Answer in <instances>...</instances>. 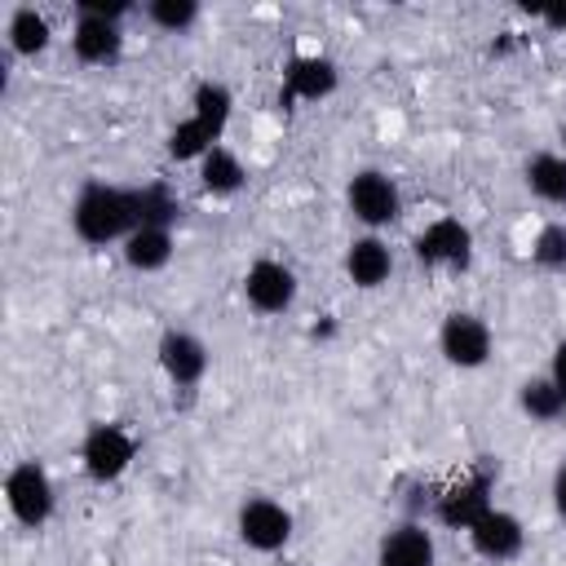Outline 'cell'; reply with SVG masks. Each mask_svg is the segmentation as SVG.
I'll use <instances>...</instances> for the list:
<instances>
[{
	"label": "cell",
	"instance_id": "6da1fadb",
	"mask_svg": "<svg viewBox=\"0 0 566 566\" xmlns=\"http://www.w3.org/2000/svg\"><path fill=\"white\" fill-rule=\"evenodd\" d=\"M142 226L137 208V186H115V181H84L75 203H71V234L88 248H119L133 230Z\"/></svg>",
	"mask_w": 566,
	"mask_h": 566
},
{
	"label": "cell",
	"instance_id": "7a4b0ae2",
	"mask_svg": "<svg viewBox=\"0 0 566 566\" xmlns=\"http://www.w3.org/2000/svg\"><path fill=\"white\" fill-rule=\"evenodd\" d=\"M4 509L27 531L49 526L53 513H57V482H53V473L40 460H18L4 473Z\"/></svg>",
	"mask_w": 566,
	"mask_h": 566
},
{
	"label": "cell",
	"instance_id": "3957f363",
	"mask_svg": "<svg viewBox=\"0 0 566 566\" xmlns=\"http://www.w3.org/2000/svg\"><path fill=\"white\" fill-rule=\"evenodd\" d=\"M137 460V438L133 429H124L119 420H93L80 438V469L88 482L111 486L119 482Z\"/></svg>",
	"mask_w": 566,
	"mask_h": 566
},
{
	"label": "cell",
	"instance_id": "277c9868",
	"mask_svg": "<svg viewBox=\"0 0 566 566\" xmlns=\"http://www.w3.org/2000/svg\"><path fill=\"white\" fill-rule=\"evenodd\" d=\"M292 531H296V513L274 495H248L234 513L239 544L261 553V557H279L292 544Z\"/></svg>",
	"mask_w": 566,
	"mask_h": 566
},
{
	"label": "cell",
	"instance_id": "5b68a950",
	"mask_svg": "<svg viewBox=\"0 0 566 566\" xmlns=\"http://www.w3.org/2000/svg\"><path fill=\"white\" fill-rule=\"evenodd\" d=\"M345 208L367 234H380L402 217V190L385 168H358L345 181Z\"/></svg>",
	"mask_w": 566,
	"mask_h": 566
},
{
	"label": "cell",
	"instance_id": "8992f818",
	"mask_svg": "<svg viewBox=\"0 0 566 566\" xmlns=\"http://www.w3.org/2000/svg\"><path fill=\"white\" fill-rule=\"evenodd\" d=\"M495 504V469L491 464H473L469 473H460L451 486H442L433 495V522L447 531H469L486 509Z\"/></svg>",
	"mask_w": 566,
	"mask_h": 566
},
{
	"label": "cell",
	"instance_id": "52a82bcc",
	"mask_svg": "<svg viewBox=\"0 0 566 566\" xmlns=\"http://www.w3.org/2000/svg\"><path fill=\"white\" fill-rule=\"evenodd\" d=\"M438 354L447 367L455 371H478L491 363L495 354V332L482 314L473 310H451L442 323H438Z\"/></svg>",
	"mask_w": 566,
	"mask_h": 566
},
{
	"label": "cell",
	"instance_id": "ba28073f",
	"mask_svg": "<svg viewBox=\"0 0 566 566\" xmlns=\"http://www.w3.org/2000/svg\"><path fill=\"white\" fill-rule=\"evenodd\" d=\"M411 256L424 270H451L464 274L473 265V230L460 217H433L416 230L411 239Z\"/></svg>",
	"mask_w": 566,
	"mask_h": 566
},
{
	"label": "cell",
	"instance_id": "9c48e42d",
	"mask_svg": "<svg viewBox=\"0 0 566 566\" xmlns=\"http://www.w3.org/2000/svg\"><path fill=\"white\" fill-rule=\"evenodd\" d=\"M243 301H248V310H256L261 318H279V314H287L292 305H296V296H301V279H296V270L287 265V261H279V256H256L248 270H243Z\"/></svg>",
	"mask_w": 566,
	"mask_h": 566
},
{
	"label": "cell",
	"instance_id": "30bf717a",
	"mask_svg": "<svg viewBox=\"0 0 566 566\" xmlns=\"http://www.w3.org/2000/svg\"><path fill=\"white\" fill-rule=\"evenodd\" d=\"M124 22L115 13L84 9L75 0V22H71V53L80 66H115L124 57Z\"/></svg>",
	"mask_w": 566,
	"mask_h": 566
},
{
	"label": "cell",
	"instance_id": "8fae6325",
	"mask_svg": "<svg viewBox=\"0 0 566 566\" xmlns=\"http://www.w3.org/2000/svg\"><path fill=\"white\" fill-rule=\"evenodd\" d=\"M155 358H159V371L172 389H199L208 367H212V349L199 332H186V327H168L159 332L155 340Z\"/></svg>",
	"mask_w": 566,
	"mask_h": 566
},
{
	"label": "cell",
	"instance_id": "7c38bea8",
	"mask_svg": "<svg viewBox=\"0 0 566 566\" xmlns=\"http://www.w3.org/2000/svg\"><path fill=\"white\" fill-rule=\"evenodd\" d=\"M340 88V66L327 53H301L279 80V106H314Z\"/></svg>",
	"mask_w": 566,
	"mask_h": 566
},
{
	"label": "cell",
	"instance_id": "4fadbf2b",
	"mask_svg": "<svg viewBox=\"0 0 566 566\" xmlns=\"http://www.w3.org/2000/svg\"><path fill=\"white\" fill-rule=\"evenodd\" d=\"M464 535H469V548H473L482 562H491V566L513 562V557H522V548H526V526H522V517L509 513V509H500V504H491Z\"/></svg>",
	"mask_w": 566,
	"mask_h": 566
},
{
	"label": "cell",
	"instance_id": "5bb4252c",
	"mask_svg": "<svg viewBox=\"0 0 566 566\" xmlns=\"http://www.w3.org/2000/svg\"><path fill=\"white\" fill-rule=\"evenodd\" d=\"M376 566H438V539L424 517H402L376 539Z\"/></svg>",
	"mask_w": 566,
	"mask_h": 566
},
{
	"label": "cell",
	"instance_id": "9a60e30c",
	"mask_svg": "<svg viewBox=\"0 0 566 566\" xmlns=\"http://www.w3.org/2000/svg\"><path fill=\"white\" fill-rule=\"evenodd\" d=\"M340 270H345V279L358 287V292H376V287H385L389 283V274H394V248L380 239V234H354L349 239V248H345V256H340Z\"/></svg>",
	"mask_w": 566,
	"mask_h": 566
},
{
	"label": "cell",
	"instance_id": "2e32d148",
	"mask_svg": "<svg viewBox=\"0 0 566 566\" xmlns=\"http://www.w3.org/2000/svg\"><path fill=\"white\" fill-rule=\"evenodd\" d=\"M172 252H177V239H172L168 226H137L119 243V256H124V265L133 274H159V270H168Z\"/></svg>",
	"mask_w": 566,
	"mask_h": 566
},
{
	"label": "cell",
	"instance_id": "e0dca14e",
	"mask_svg": "<svg viewBox=\"0 0 566 566\" xmlns=\"http://www.w3.org/2000/svg\"><path fill=\"white\" fill-rule=\"evenodd\" d=\"M53 44V22H49V13L44 9H35V4H18V9H9V18H4V49L13 53V57H40L44 49Z\"/></svg>",
	"mask_w": 566,
	"mask_h": 566
},
{
	"label": "cell",
	"instance_id": "ac0fdd59",
	"mask_svg": "<svg viewBox=\"0 0 566 566\" xmlns=\"http://www.w3.org/2000/svg\"><path fill=\"white\" fill-rule=\"evenodd\" d=\"M195 177H199V190L212 195V199H234V195L248 186V168H243L239 150H230L226 142L212 146V150L195 164Z\"/></svg>",
	"mask_w": 566,
	"mask_h": 566
},
{
	"label": "cell",
	"instance_id": "d6986e66",
	"mask_svg": "<svg viewBox=\"0 0 566 566\" xmlns=\"http://www.w3.org/2000/svg\"><path fill=\"white\" fill-rule=\"evenodd\" d=\"M186 115H190L195 124H203L212 142H226V128H230V115H234V93H230V84H221V80H199V84L190 88V111H186Z\"/></svg>",
	"mask_w": 566,
	"mask_h": 566
},
{
	"label": "cell",
	"instance_id": "ffe728a7",
	"mask_svg": "<svg viewBox=\"0 0 566 566\" xmlns=\"http://www.w3.org/2000/svg\"><path fill=\"white\" fill-rule=\"evenodd\" d=\"M522 181H526L531 199H539L548 208H566V155L562 150H535L522 164Z\"/></svg>",
	"mask_w": 566,
	"mask_h": 566
},
{
	"label": "cell",
	"instance_id": "44dd1931",
	"mask_svg": "<svg viewBox=\"0 0 566 566\" xmlns=\"http://www.w3.org/2000/svg\"><path fill=\"white\" fill-rule=\"evenodd\" d=\"M517 411L531 420V424H557L566 416V394L548 380V371L539 376H526L517 385Z\"/></svg>",
	"mask_w": 566,
	"mask_h": 566
},
{
	"label": "cell",
	"instance_id": "7402d4cb",
	"mask_svg": "<svg viewBox=\"0 0 566 566\" xmlns=\"http://www.w3.org/2000/svg\"><path fill=\"white\" fill-rule=\"evenodd\" d=\"M212 146H221V142H212V137H208V128H203V124H195L190 115H181V119L168 128V137H164V150H168V159H172V164H199Z\"/></svg>",
	"mask_w": 566,
	"mask_h": 566
},
{
	"label": "cell",
	"instance_id": "603a6c76",
	"mask_svg": "<svg viewBox=\"0 0 566 566\" xmlns=\"http://www.w3.org/2000/svg\"><path fill=\"white\" fill-rule=\"evenodd\" d=\"M142 18H146L155 31H164V35H186V31L203 18V9H199V0H150V4L142 9Z\"/></svg>",
	"mask_w": 566,
	"mask_h": 566
},
{
	"label": "cell",
	"instance_id": "cb8c5ba5",
	"mask_svg": "<svg viewBox=\"0 0 566 566\" xmlns=\"http://www.w3.org/2000/svg\"><path fill=\"white\" fill-rule=\"evenodd\" d=\"M137 208H142V226H177V217H181V199H177V190L168 186V181H146V186H137Z\"/></svg>",
	"mask_w": 566,
	"mask_h": 566
},
{
	"label": "cell",
	"instance_id": "d4e9b609",
	"mask_svg": "<svg viewBox=\"0 0 566 566\" xmlns=\"http://www.w3.org/2000/svg\"><path fill=\"white\" fill-rule=\"evenodd\" d=\"M531 265L544 274H566V221H544L531 234Z\"/></svg>",
	"mask_w": 566,
	"mask_h": 566
},
{
	"label": "cell",
	"instance_id": "484cf974",
	"mask_svg": "<svg viewBox=\"0 0 566 566\" xmlns=\"http://www.w3.org/2000/svg\"><path fill=\"white\" fill-rule=\"evenodd\" d=\"M535 18L553 31V35H566V0H557V4H544V9H535Z\"/></svg>",
	"mask_w": 566,
	"mask_h": 566
},
{
	"label": "cell",
	"instance_id": "4316f807",
	"mask_svg": "<svg viewBox=\"0 0 566 566\" xmlns=\"http://www.w3.org/2000/svg\"><path fill=\"white\" fill-rule=\"evenodd\" d=\"M548 380L566 394V340H557V345H553V354H548Z\"/></svg>",
	"mask_w": 566,
	"mask_h": 566
},
{
	"label": "cell",
	"instance_id": "83f0119b",
	"mask_svg": "<svg viewBox=\"0 0 566 566\" xmlns=\"http://www.w3.org/2000/svg\"><path fill=\"white\" fill-rule=\"evenodd\" d=\"M548 495H553V513L566 522V460L553 469V486H548Z\"/></svg>",
	"mask_w": 566,
	"mask_h": 566
},
{
	"label": "cell",
	"instance_id": "f1b7e54d",
	"mask_svg": "<svg viewBox=\"0 0 566 566\" xmlns=\"http://www.w3.org/2000/svg\"><path fill=\"white\" fill-rule=\"evenodd\" d=\"M274 566H301V562H292V557H279V562H274Z\"/></svg>",
	"mask_w": 566,
	"mask_h": 566
},
{
	"label": "cell",
	"instance_id": "f546056e",
	"mask_svg": "<svg viewBox=\"0 0 566 566\" xmlns=\"http://www.w3.org/2000/svg\"><path fill=\"white\" fill-rule=\"evenodd\" d=\"M562 155H566V128H562Z\"/></svg>",
	"mask_w": 566,
	"mask_h": 566
}]
</instances>
